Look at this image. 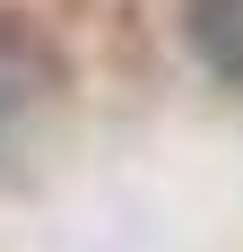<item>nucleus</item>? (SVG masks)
Wrapping results in <instances>:
<instances>
[{"label": "nucleus", "instance_id": "obj_1", "mask_svg": "<svg viewBox=\"0 0 243 252\" xmlns=\"http://www.w3.org/2000/svg\"><path fill=\"white\" fill-rule=\"evenodd\" d=\"M182 35H191L200 70L243 87V0H182Z\"/></svg>", "mask_w": 243, "mask_h": 252}]
</instances>
